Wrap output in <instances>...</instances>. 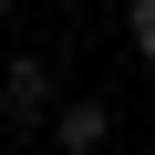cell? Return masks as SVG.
Instances as JSON below:
<instances>
[{"instance_id":"6da1fadb","label":"cell","mask_w":155,"mask_h":155,"mask_svg":"<svg viewBox=\"0 0 155 155\" xmlns=\"http://www.w3.org/2000/svg\"><path fill=\"white\" fill-rule=\"evenodd\" d=\"M0 114L52 134V114H62V72H52L41 52H11V62H0Z\"/></svg>"},{"instance_id":"7a4b0ae2","label":"cell","mask_w":155,"mask_h":155,"mask_svg":"<svg viewBox=\"0 0 155 155\" xmlns=\"http://www.w3.org/2000/svg\"><path fill=\"white\" fill-rule=\"evenodd\" d=\"M114 145V104L104 93H62V114H52V155H104Z\"/></svg>"},{"instance_id":"3957f363","label":"cell","mask_w":155,"mask_h":155,"mask_svg":"<svg viewBox=\"0 0 155 155\" xmlns=\"http://www.w3.org/2000/svg\"><path fill=\"white\" fill-rule=\"evenodd\" d=\"M124 41H134V62H155V0H134V11H124Z\"/></svg>"},{"instance_id":"277c9868","label":"cell","mask_w":155,"mask_h":155,"mask_svg":"<svg viewBox=\"0 0 155 155\" xmlns=\"http://www.w3.org/2000/svg\"><path fill=\"white\" fill-rule=\"evenodd\" d=\"M0 155H21V145H0Z\"/></svg>"}]
</instances>
